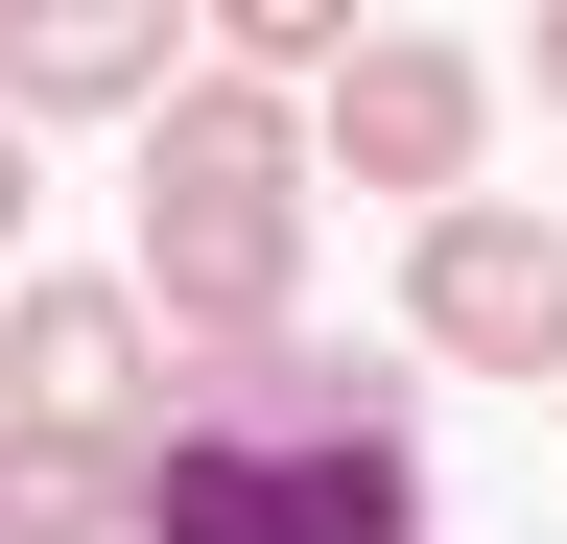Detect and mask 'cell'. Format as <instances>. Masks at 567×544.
<instances>
[{
	"mask_svg": "<svg viewBox=\"0 0 567 544\" xmlns=\"http://www.w3.org/2000/svg\"><path fill=\"white\" fill-rule=\"evenodd\" d=\"M308 166H331V189H402V214H450V189L496 166V48H450V24H354L331 72H308Z\"/></svg>",
	"mask_w": 567,
	"mask_h": 544,
	"instance_id": "obj_1",
	"label": "cell"
},
{
	"mask_svg": "<svg viewBox=\"0 0 567 544\" xmlns=\"http://www.w3.org/2000/svg\"><path fill=\"white\" fill-rule=\"evenodd\" d=\"M402 356L425 379H567V237L520 214V189L402 214Z\"/></svg>",
	"mask_w": 567,
	"mask_h": 544,
	"instance_id": "obj_2",
	"label": "cell"
},
{
	"mask_svg": "<svg viewBox=\"0 0 567 544\" xmlns=\"http://www.w3.org/2000/svg\"><path fill=\"white\" fill-rule=\"evenodd\" d=\"M118 308L166 331V356H260V331L308 308V189H142Z\"/></svg>",
	"mask_w": 567,
	"mask_h": 544,
	"instance_id": "obj_3",
	"label": "cell"
},
{
	"mask_svg": "<svg viewBox=\"0 0 567 544\" xmlns=\"http://www.w3.org/2000/svg\"><path fill=\"white\" fill-rule=\"evenodd\" d=\"M0 427L142 450V427H166V331H142L118 285H24V308H0Z\"/></svg>",
	"mask_w": 567,
	"mask_h": 544,
	"instance_id": "obj_4",
	"label": "cell"
},
{
	"mask_svg": "<svg viewBox=\"0 0 567 544\" xmlns=\"http://www.w3.org/2000/svg\"><path fill=\"white\" fill-rule=\"evenodd\" d=\"M189 72L166 0H0V143H48V119H142Z\"/></svg>",
	"mask_w": 567,
	"mask_h": 544,
	"instance_id": "obj_5",
	"label": "cell"
},
{
	"mask_svg": "<svg viewBox=\"0 0 567 544\" xmlns=\"http://www.w3.org/2000/svg\"><path fill=\"white\" fill-rule=\"evenodd\" d=\"M142 189H308V119L237 95V72H166L142 95Z\"/></svg>",
	"mask_w": 567,
	"mask_h": 544,
	"instance_id": "obj_6",
	"label": "cell"
},
{
	"mask_svg": "<svg viewBox=\"0 0 567 544\" xmlns=\"http://www.w3.org/2000/svg\"><path fill=\"white\" fill-rule=\"evenodd\" d=\"M0 544H118V450H71V427H0Z\"/></svg>",
	"mask_w": 567,
	"mask_h": 544,
	"instance_id": "obj_7",
	"label": "cell"
},
{
	"mask_svg": "<svg viewBox=\"0 0 567 544\" xmlns=\"http://www.w3.org/2000/svg\"><path fill=\"white\" fill-rule=\"evenodd\" d=\"M520 95H544V119H567V0H544V48H520Z\"/></svg>",
	"mask_w": 567,
	"mask_h": 544,
	"instance_id": "obj_8",
	"label": "cell"
},
{
	"mask_svg": "<svg viewBox=\"0 0 567 544\" xmlns=\"http://www.w3.org/2000/svg\"><path fill=\"white\" fill-rule=\"evenodd\" d=\"M24 189H48V166H24V143H0V260H24Z\"/></svg>",
	"mask_w": 567,
	"mask_h": 544,
	"instance_id": "obj_9",
	"label": "cell"
},
{
	"mask_svg": "<svg viewBox=\"0 0 567 544\" xmlns=\"http://www.w3.org/2000/svg\"><path fill=\"white\" fill-rule=\"evenodd\" d=\"M544 237H567V214H544Z\"/></svg>",
	"mask_w": 567,
	"mask_h": 544,
	"instance_id": "obj_10",
	"label": "cell"
}]
</instances>
